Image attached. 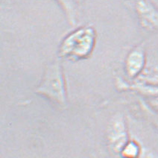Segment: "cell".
I'll use <instances>...</instances> for the list:
<instances>
[{
  "label": "cell",
  "mask_w": 158,
  "mask_h": 158,
  "mask_svg": "<svg viewBox=\"0 0 158 158\" xmlns=\"http://www.w3.org/2000/svg\"><path fill=\"white\" fill-rule=\"evenodd\" d=\"M96 41V33L92 26L80 27L63 40L59 55L72 60H84L91 55Z\"/></svg>",
  "instance_id": "1"
},
{
  "label": "cell",
  "mask_w": 158,
  "mask_h": 158,
  "mask_svg": "<svg viewBox=\"0 0 158 158\" xmlns=\"http://www.w3.org/2000/svg\"><path fill=\"white\" fill-rule=\"evenodd\" d=\"M38 94L44 96L60 106L66 104V89L61 65L54 61L46 67L42 81L37 89Z\"/></svg>",
  "instance_id": "2"
},
{
  "label": "cell",
  "mask_w": 158,
  "mask_h": 158,
  "mask_svg": "<svg viewBox=\"0 0 158 158\" xmlns=\"http://www.w3.org/2000/svg\"><path fill=\"white\" fill-rule=\"evenodd\" d=\"M107 140L112 150L118 154L129 140L127 123L123 114H116L110 120L107 128Z\"/></svg>",
  "instance_id": "3"
},
{
  "label": "cell",
  "mask_w": 158,
  "mask_h": 158,
  "mask_svg": "<svg viewBox=\"0 0 158 158\" xmlns=\"http://www.w3.org/2000/svg\"><path fill=\"white\" fill-rule=\"evenodd\" d=\"M146 62L145 50L143 45H138L127 54L125 63V70L127 77L137 78L144 70Z\"/></svg>",
  "instance_id": "4"
},
{
  "label": "cell",
  "mask_w": 158,
  "mask_h": 158,
  "mask_svg": "<svg viewBox=\"0 0 158 158\" xmlns=\"http://www.w3.org/2000/svg\"><path fill=\"white\" fill-rule=\"evenodd\" d=\"M136 10L141 26L148 31L158 29V10L148 0H138Z\"/></svg>",
  "instance_id": "5"
},
{
  "label": "cell",
  "mask_w": 158,
  "mask_h": 158,
  "mask_svg": "<svg viewBox=\"0 0 158 158\" xmlns=\"http://www.w3.org/2000/svg\"><path fill=\"white\" fill-rule=\"evenodd\" d=\"M142 151L143 147H141L137 141L129 139L126 144L124 145L119 155L122 158H139Z\"/></svg>",
  "instance_id": "6"
},
{
  "label": "cell",
  "mask_w": 158,
  "mask_h": 158,
  "mask_svg": "<svg viewBox=\"0 0 158 158\" xmlns=\"http://www.w3.org/2000/svg\"><path fill=\"white\" fill-rule=\"evenodd\" d=\"M62 10L65 14L68 22L74 26L77 22V11L74 0H56Z\"/></svg>",
  "instance_id": "7"
},
{
  "label": "cell",
  "mask_w": 158,
  "mask_h": 158,
  "mask_svg": "<svg viewBox=\"0 0 158 158\" xmlns=\"http://www.w3.org/2000/svg\"><path fill=\"white\" fill-rule=\"evenodd\" d=\"M139 81L158 87V72L148 73L145 75H140L139 77Z\"/></svg>",
  "instance_id": "8"
},
{
  "label": "cell",
  "mask_w": 158,
  "mask_h": 158,
  "mask_svg": "<svg viewBox=\"0 0 158 158\" xmlns=\"http://www.w3.org/2000/svg\"><path fill=\"white\" fill-rule=\"evenodd\" d=\"M139 158H158V154L148 148H143Z\"/></svg>",
  "instance_id": "9"
},
{
  "label": "cell",
  "mask_w": 158,
  "mask_h": 158,
  "mask_svg": "<svg viewBox=\"0 0 158 158\" xmlns=\"http://www.w3.org/2000/svg\"><path fill=\"white\" fill-rule=\"evenodd\" d=\"M150 104L152 107L158 110V96L154 97V98H152V99L151 100Z\"/></svg>",
  "instance_id": "10"
},
{
  "label": "cell",
  "mask_w": 158,
  "mask_h": 158,
  "mask_svg": "<svg viewBox=\"0 0 158 158\" xmlns=\"http://www.w3.org/2000/svg\"><path fill=\"white\" fill-rule=\"evenodd\" d=\"M155 125H156V127H157V128L158 129V119L157 120V122H156Z\"/></svg>",
  "instance_id": "11"
}]
</instances>
